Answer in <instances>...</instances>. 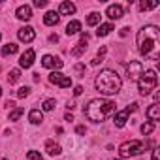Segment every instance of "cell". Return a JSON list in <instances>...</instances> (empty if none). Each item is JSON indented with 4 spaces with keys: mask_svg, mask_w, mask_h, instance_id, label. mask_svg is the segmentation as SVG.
Listing matches in <instances>:
<instances>
[{
    "mask_svg": "<svg viewBox=\"0 0 160 160\" xmlns=\"http://www.w3.org/2000/svg\"><path fill=\"white\" fill-rule=\"evenodd\" d=\"M158 43H160L158 27L147 25L138 32V49L145 58H151V60L158 58Z\"/></svg>",
    "mask_w": 160,
    "mask_h": 160,
    "instance_id": "1",
    "label": "cell"
},
{
    "mask_svg": "<svg viewBox=\"0 0 160 160\" xmlns=\"http://www.w3.org/2000/svg\"><path fill=\"white\" fill-rule=\"evenodd\" d=\"M113 113H115V102L106 100V98H94L85 108V115L92 122H102Z\"/></svg>",
    "mask_w": 160,
    "mask_h": 160,
    "instance_id": "2",
    "label": "cell"
},
{
    "mask_svg": "<svg viewBox=\"0 0 160 160\" xmlns=\"http://www.w3.org/2000/svg\"><path fill=\"white\" fill-rule=\"evenodd\" d=\"M96 89L106 94V96H111V94H117L122 87V81H121V77L115 70H102L96 77V81H94Z\"/></svg>",
    "mask_w": 160,
    "mask_h": 160,
    "instance_id": "3",
    "label": "cell"
},
{
    "mask_svg": "<svg viewBox=\"0 0 160 160\" xmlns=\"http://www.w3.org/2000/svg\"><path fill=\"white\" fill-rule=\"evenodd\" d=\"M152 145V141H147V143H143V141H138V139H130V141H124L121 147H119V154L122 156V158H128V156H138V154H141L147 147H151Z\"/></svg>",
    "mask_w": 160,
    "mask_h": 160,
    "instance_id": "4",
    "label": "cell"
},
{
    "mask_svg": "<svg viewBox=\"0 0 160 160\" xmlns=\"http://www.w3.org/2000/svg\"><path fill=\"white\" fill-rule=\"evenodd\" d=\"M156 83H158L156 72H154V70H147V72H143L141 77L138 79V89H139V92H141L143 96H147L151 91H154Z\"/></svg>",
    "mask_w": 160,
    "mask_h": 160,
    "instance_id": "5",
    "label": "cell"
},
{
    "mask_svg": "<svg viewBox=\"0 0 160 160\" xmlns=\"http://www.w3.org/2000/svg\"><path fill=\"white\" fill-rule=\"evenodd\" d=\"M141 73H143V64L139 60H130L126 64V75H128L130 81H138L141 77Z\"/></svg>",
    "mask_w": 160,
    "mask_h": 160,
    "instance_id": "6",
    "label": "cell"
},
{
    "mask_svg": "<svg viewBox=\"0 0 160 160\" xmlns=\"http://www.w3.org/2000/svg\"><path fill=\"white\" fill-rule=\"evenodd\" d=\"M138 109V104H132V106H128V108H124L122 111H119V113H115V126L117 128H122L124 124H126V121H128V117H130V113H134Z\"/></svg>",
    "mask_w": 160,
    "mask_h": 160,
    "instance_id": "7",
    "label": "cell"
},
{
    "mask_svg": "<svg viewBox=\"0 0 160 160\" xmlns=\"http://www.w3.org/2000/svg\"><path fill=\"white\" fill-rule=\"evenodd\" d=\"M49 81H51L53 85H58L60 89H68V87H72V79H70L68 75L60 73V72H51V73H49Z\"/></svg>",
    "mask_w": 160,
    "mask_h": 160,
    "instance_id": "8",
    "label": "cell"
},
{
    "mask_svg": "<svg viewBox=\"0 0 160 160\" xmlns=\"http://www.w3.org/2000/svg\"><path fill=\"white\" fill-rule=\"evenodd\" d=\"M42 66L43 68H49V70H58V68H62L64 66V62L58 58V57H53V55H45L43 58H42Z\"/></svg>",
    "mask_w": 160,
    "mask_h": 160,
    "instance_id": "9",
    "label": "cell"
},
{
    "mask_svg": "<svg viewBox=\"0 0 160 160\" xmlns=\"http://www.w3.org/2000/svg\"><path fill=\"white\" fill-rule=\"evenodd\" d=\"M87 43H89V34H87V32H83V34H81V40H79V43L70 51V53H72V57H81V55L87 51Z\"/></svg>",
    "mask_w": 160,
    "mask_h": 160,
    "instance_id": "10",
    "label": "cell"
},
{
    "mask_svg": "<svg viewBox=\"0 0 160 160\" xmlns=\"http://www.w3.org/2000/svg\"><path fill=\"white\" fill-rule=\"evenodd\" d=\"M17 38H19L21 42H25V43H30V42L36 38V32H34L32 27H23V28L17 30Z\"/></svg>",
    "mask_w": 160,
    "mask_h": 160,
    "instance_id": "11",
    "label": "cell"
},
{
    "mask_svg": "<svg viewBox=\"0 0 160 160\" xmlns=\"http://www.w3.org/2000/svg\"><path fill=\"white\" fill-rule=\"evenodd\" d=\"M34 57H36L34 49H27V51L21 55V58H19V64H21V68H30V66L34 64Z\"/></svg>",
    "mask_w": 160,
    "mask_h": 160,
    "instance_id": "12",
    "label": "cell"
},
{
    "mask_svg": "<svg viewBox=\"0 0 160 160\" xmlns=\"http://www.w3.org/2000/svg\"><path fill=\"white\" fill-rule=\"evenodd\" d=\"M106 15H108L109 19H121V17L124 15V10H122L121 4H111V6H108Z\"/></svg>",
    "mask_w": 160,
    "mask_h": 160,
    "instance_id": "13",
    "label": "cell"
},
{
    "mask_svg": "<svg viewBox=\"0 0 160 160\" xmlns=\"http://www.w3.org/2000/svg\"><path fill=\"white\" fill-rule=\"evenodd\" d=\"M145 115H147V119L154 124L156 121H160V106H158V104H151V106L147 108Z\"/></svg>",
    "mask_w": 160,
    "mask_h": 160,
    "instance_id": "14",
    "label": "cell"
},
{
    "mask_svg": "<svg viewBox=\"0 0 160 160\" xmlns=\"http://www.w3.org/2000/svg\"><path fill=\"white\" fill-rule=\"evenodd\" d=\"M15 15H17V19H21V21H28V19L32 17V8H30L28 4L19 6L17 12H15Z\"/></svg>",
    "mask_w": 160,
    "mask_h": 160,
    "instance_id": "15",
    "label": "cell"
},
{
    "mask_svg": "<svg viewBox=\"0 0 160 160\" xmlns=\"http://www.w3.org/2000/svg\"><path fill=\"white\" fill-rule=\"evenodd\" d=\"M57 13L58 15H73L75 13V4L73 2H62Z\"/></svg>",
    "mask_w": 160,
    "mask_h": 160,
    "instance_id": "16",
    "label": "cell"
},
{
    "mask_svg": "<svg viewBox=\"0 0 160 160\" xmlns=\"http://www.w3.org/2000/svg\"><path fill=\"white\" fill-rule=\"evenodd\" d=\"M58 19H60V15H58L57 12H47L45 17H43V23H45L47 27H55V25L58 23Z\"/></svg>",
    "mask_w": 160,
    "mask_h": 160,
    "instance_id": "17",
    "label": "cell"
},
{
    "mask_svg": "<svg viewBox=\"0 0 160 160\" xmlns=\"http://www.w3.org/2000/svg\"><path fill=\"white\" fill-rule=\"evenodd\" d=\"M79 30H81V23H79V21H70V23L66 25V34H68V36H73V34H77Z\"/></svg>",
    "mask_w": 160,
    "mask_h": 160,
    "instance_id": "18",
    "label": "cell"
},
{
    "mask_svg": "<svg viewBox=\"0 0 160 160\" xmlns=\"http://www.w3.org/2000/svg\"><path fill=\"white\" fill-rule=\"evenodd\" d=\"M28 121H30L32 124H40V122L43 121V113H42L40 109H32V111L28 113Z\"/></svg>",
    "mask_w": 160,
    "mask_h": 160,
    "instance_id": "19",
    "label": "cell"
},
{
    "mask_svg": "<svg viewBox=\"0 0 160 160\" xmlns=\"http://www.w3.org/2000/svg\"><path fill=\"white\" fill-rule=\"evenodd\" d=\"M45 151H47V154L57 156V154H60V145L55 143V141H47V143H45Z\"/></svg>",
    "mask_w": 160,
    "mask_h": 160,
    "instance_id": "20",
    "label": "cell"
},
{
    "mask_svg": "<svg viewBox=\"0 0 160 160\" xmlns=\"http://www.w3.org/2000/svg\"><path fill=\"white\" fill-rule=\"evenodd\" d=\"M111 30H113V25H111V23L100 25V27H98V30H96V36H98V38H104V36H108Z\"/></svg>",
    "mask_w": 160,
    "mask_h": 160,
    "instance_id": "21",
    "label": "cell"
},
{
    "mask_svg": "<svg viewBox=\"0 0 160 160\" xmlns=\"http://www.w3.org/2000/svg\"><path fill=\"white\" fill-rule=\"evenodd\" d=\"M17 43H6L4 47H2V57H8V55H15L17 53Z\"/></svg>",
    "mask_w": 160,
    "mask_h": 160,
    "instance_id": "22",
    "label": "cell"
},
{
    "mask_svg": "<svg viewBox=\"0 0 160 160\" xmlns=\"http://www.w3.org/2000/svg\"><path fill=\"white\" fill-rule=\"evenodd\" d=\"M19 79H21V70H12L10 72V75H8V81H10V85H13V83H17L19 81Z\"/></svg>",
    "mask_w": 160,
    "mask_h": 160,
    "instance_id": "23",
    "label": "cell"
},
{
    "mask_svg": "<svg viewBox=\"0 0 160 160\" xmlns=\"http://www.w3.org/2000/svg\"><path fill=\"white\" fill-rule=\"evenodd\" d=\"M100 23V13H91L89 17H87V25L89 27H96Z\"/></svg>",
    "mask_w": 160,
    "mask_h": 160,
    "instance_id": "24",
    "label": "cell"
},
{
    "mask_svg": "<svg viewBox=\"0 0 160 160\" xmlns=\"http://www.w3.org/2000/svg\"><path fill=\"white\" fill-rule=\"evenodd\" d=\"M55 106H57V102H55L53 98H49V100H45V102H43V106H42V108H43V111H53V109H55Z\"/></svg>",
    "mask_w": 160,
    "mask_h": 160,
    "instance_id": "25",
    "label": "cell"
},
{
    "mask_svg": "<svg viewBox=\"0 0 160 160\" xmlns=\"http://www.w3.org/2000/svg\"><path fill=\"white\" fill-rule=\"evenodd\" d=\"M152 130H154V124H152V122H145V124H141V134H143V136H149Z\"/></svg>",
    "mask_w": 160,
    "mask_h": 160,
    "instance_id": "26",
    "label": "cell"
},
{
    "mask_svg": "<svg viewBox=\"0 0 160 160\" xmlns=\"http://www.w3.org/2000/svg\"><path fill=\"white\" fill-rule=\"evenodd\" d=\"M23 113H25V109H23V108H17V109H13V111L10 113V121H17V119H19Z\"/></svg>",
    "mask_w": 160,
    "mask_h": 160,
    "instance_id": "27",
    "label": "cell"
},
{
    "mask_svg": "<svg viewBox=\"0 0 160 160\" xmlns=\"http://www.w3.org/2000/svg\"><path fill=\"white\" fill-rule=\"evenodd\" d=\"M158 2H139V10L145 12V10H151V8H156Z\"/></svg>",
    "mask_w": 160,
    "mask_h": 160,
    "instance_id": "28",
    "label": "cell"
},
{
    "mask_svg": "<svg viewBox=\"0 0 160 160\" xmlns=\"http://www.w3.org/2000/svg\"><path fill=\"white\" fill-rule=\"evenodd\" d=\"M27 158H28V160H43V156H42L40 152H36V151H28V152H27Z\"/></svg>",
    "mask_w": 160,
    "mask_h": 160,
    "instance_id": "29",
    "label": "cell"
},
{
    "mask_svg": "<svg viewBox=\"0 0 160 160\" xmlns=\"http://www.w3.org/2000/svg\"><path fill=\"white\" fill-rule=\"evenodd\" d=\"M28 94H30V89H28V87H21V89L17 91V96H19V98H27Z\"/></svg>",
    "mask_w": 160,
    "mask_h": 160,
    "instance_id": "30",
    "label": "cell"
},
{
    "mask_svg": "<svg viewBox=\"0 0 160 160\" xmlns=\"http://www.w3.org/2000/svg\"><path fill=\"white\" fill-rule=\"evenodd\" d=\"M34 6L36 8H45L47 6V0H34Z\"/></svg>",
    "mask_w": 160,
    "mask_h": 160,
    "instance_id": "31",
    "label": "cell"
},
{
    "mask_svg": "<svg viewBox=\"0 0 160 160\" xmlns=\"http://www.w3.org/2000/svg\"><path fill=\"white\" fill-rule=\"evenodd\" d=\"M158 158H160V149L154 147V149H152V158H151V160H158Z\"/></svg>",
    "mask_w": 160,
    "mask_h": 160,
    "instance_id": "32",
    "label": "cell"
},
{
    "mask_svg": "<svg viewBox=\"0 0 160 160\" xmlns=\"http://www.w3.org/2000/svg\"><path fill=\"white\" fill-rule=\"evenodd\" d=\"M106 51H108L106 47H100V51H98V57H96V58H98L100 62H102V58H104V55H106Z\"/></svg>",
    "mask_w": 160,
    "mask_h": 160,
    "instance_id": "33",
    "label": "cell"
},
{
    "mask_svg": "<svg viewBox=\"0 0 160 160\" xmlns=\"http://www.w3.org/2000/svg\"><path fill=\"white\" fill-rule=\"evenodd\" d=\"M81 92H83V87H81V85H77V87L73 89V94H75V96H79Z\"/></svg>",
    "mask_w": 160,
    "mask_h": 160,
    "instance_id": "34",
    "label": "cell"
},
{
    "mask_svg": "<svg viewBox=\"0 0 160 160\" xmlns=\"http://www.w3.org/2000/svg\"><path fill=\"white\" fill-rule=\"evenodd\" d=\"M75 132H77L79 136H83V134L87 132V128H85V126H77V128H75Z\"/></svg>",
    "mask_w": 160,
    "mask_h": 160,
    "instance_id": "35",
    "label": "cell"
},
{
    "mask_svg": "<svg viewBox=\"0 0 160 160\" xmlns=\"http://www.w3.org/2000/svg\"><path fill=\"white\" fill-rule=\"evenodd\" d=\"M75 70H77V72H79V73H81V72H83V70H85V66H83V64H77V66H75Z\"/></svg>",
    "mask_w": 160,
    "mask_h": 160,
    "instance_id": "36",
    "label": "cell"
},
{
    "mask_svg": "<svg viewBox=\"0 0 160 160\" xmlns=\"http://www.w3.org/2000/svg\"><path fill=\"white\" fill-rule=\"evenodd\" d=\"M128 30H130V28H121V36H126V34H128Z\"/></svg>",
    "mask_w": 160,
    "mask_h": 160,
    "instance_id": "37",
    "label": "cell"
},
{
    "mask_svg": "<svg viewBox=\"0 0 160 160\" xmlns=\"http://www.w3.org/2000/svg\"><path fill=\"white\" fill-rule=\"evenodd\" d=\"M13 106H15V104H13L12 100H8V102H6V108H13Z\"/></svg>",
    "mask_w": 160,
    "mask_h": 160,
    "instance_id": "38",
    "label": "cell"
},
{
    "mask_svg": "<svg viewBox=\"0 0 160 160\" xmlns=\"http://www.w3.org/2000/svg\"><path fill=\"white\" fill-rule=\"evenodd\" d=\"M66 121H73V117H72V113H66V117H64Z\"/></svg>",
    "mask_w": 160,
    "mask_h": 160,
    "instance_id": "39",
    "label": "cell"
},
{
    "mask_svg": "<svg viewBox=\"0 0 160 160\" xmlns=\"http://www.w3.org/2000/svg\"><path fill=\"white\" fill-rule=\"evenodd\" d=\"M0 96H2V87H0Z\"/></svg>",
    "mask_w": 160,
    "mask_h": 160,
    "instance_id": "40",
    "label": "cell"
},
{
    "mask_svg": "<svg viewBox=\"0 0 160 160\" xmlns=\"http://www.w3.org/2000/svg\"><path fill=\"white\" fill-rule=\"evenodd\" d=\"M0 160H6V158H0Z\"/></svg>",
    "mask_w": 160,
    "mask_h": 160,
    "instance_id": "41",
    "label": "cell"
},
{
    "mask_svg": "<svg viewBox=\"0 0 160 160\" xmlns=\"http://www.w3.org/2000/svg\"><path fill=\"white\" fill-rule=\"evenodd\" d=\"M0 38H2V34H0Z\"/></svg>",
    "mask_w": 160,
    "mask_h": 160,
    "instance_id": "42",
    "label": "cell"
},
{
    "mask_svg": "<svg viewBox=\"0 0 160 160\" xmlns=\"http://www.w3.org/2000/svg\"><path fill=\"white\" fill-rule=\"evenodd\" d=\"M111 160H115V158H111Z\"/></svg>",
    "mask_w": 160,
    "mask_h": 160,
    "instance_id": "43",
    "label": "cell"
}]
</instances>
